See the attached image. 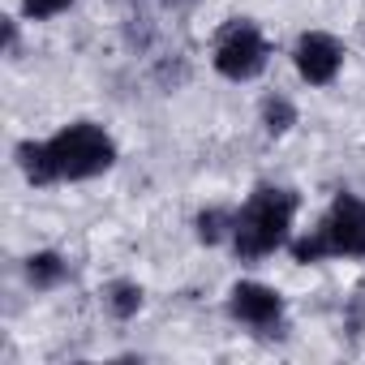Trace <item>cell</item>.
I'll use <instances>...</instances> for the list:
<instances>
[{
    "label": "cell",
    "mask_w": 365,
    "mask_h": 365,
    "mask_svg": "<svg viewBox=\"0 0 365 365\" xmlns=\"http://www.w3.org/2000/svg\"><path fill=\"white\" fill-rule=\"evenodd\" d=\"M297 207H301V198L292 190L258 185L250 194V202L232 220V250H237V258L258 262V258L275 254L279 245H288V228L297 220Z\"/></svg>",
    "instance_id": "1"
},
{
    "label": "cell",
    "mask_w": 365,
    "mask_h": 365,
    "mask_svg": "<svg viewBox=\"0 0 365 365\" xmlns=\"http://www.w3.org/2000/svg\"><path fill=\"white\" fill-rule=\"evenodd\" d=\"M297 262H322V258H365V202L356 194H335L322 224L292 241Z\"/></svg>",
    "instance_id": "2"
},
{
    "label": "cell",
    "mask_w": 365,
    "mask_h": 365,
    "mask_svg": "<svg viewBox=\"0 0 365 365\" xmlns=\"http://www.w3.org/2000/svg\"><path fill=\"white\" fill-rule=\"evenodd\" d=\"M48 159H52L56 180H91V176H99L116 163V142L99 125L78 120V125H65L48 142Z\"/></svg>",
    "instance_id": "3"
},
{
    "label": "cell",
    "mask_w": 365,
    "mask_h": 365,
    "mask_svg": "<svg viewBox=\"0 0 365 365\" xmlns=\"http://www.w3.org/2000/svg\"><path fill=\"white\" fill-rule=\"evenodd\" d=\"M267 56H271V48H267L262 31L250 18H232L220 31V43H215V69H220V78H228V82H254L267 69Z\"/></svg>",
    "instance_id": "4"
},
{
    "label": "cell",
    "mask_w": 365,
    "mask_h": 365,
    "mask_svg": "<svg viewBox=\"0 0 365 365\" xmlns=\"http://www.w3.org/2000/svg\"><path fill=\"white\" fill-rule=\"evenodd\" d=\"M292 61L309 86H327V82H335V73L344 65V43L327 31H305L292 48Z\"/></svg>",
    "instance_id": "5"
},
{
    "label": "cell",
    "mask_w": 365,
    "mask_h": 365,
    "mask_svg": "<svg viewBox=\"0 0 365 365\" xmlns=\"http://www.w3.org/2000/svg\"><path fill=\"white\" fill-rule=\"evenodd\" d=\"M228 309H232L237 322L267 331V327H275V322L284 318V297H279L275 288L258 284V279H241V284H232V292H228Z\"/></svg>",
    "instance_id": "6"
},
{
    "label": "cell",
    "mask_w": 365,
    "mask_h": 365,
    "mask_svg": "<svg viewBox=\"0 0 365 365\" xmlns=\"http://www.w3.org/2000/svg\"><path fill=\"white\" fill-rule=\"evenodd\" d=\"M65 275H69V267H65V258H61V254H52V250H43V254H31V258H26V279H31L35 288H56Z\"/></svg>",
    "instance_id": "7"
},
{
    "label": "cell",
    "mask_w": 365,
    "mask_h": 365,
    "mask_svg": "<svg viewBox=\"0 0 365 365\" xmlns=\"http://www.w3.org/2000/svg\"><path fill=\"white\" fill-rule=\"evenodd\" d=\"M18 163L26 172L31 185H52V159H48V142H22L18 146Z\"/></svg>",
    "instance_id": "8"
},
{
    "label": "cell",
    "mask_w": 365,
    "mask_h": 365,
    "mask_svg": "<svg viewBox=\"0 0 365 365\" xmlns=\"http://www.w3.org/2000/svg\"><path fill=\"white\" fill-rule=\"evenodd\" d=\"M108 309H112V318H133L138 309H142V288L133 284V279H116L112 288H108Z\"/></svg>",
    "instance_id": "9"
},
{
    "label": "cell",
    "mask_w": 365,
    "mask_h": 365,
    "mask_svg": "<svg viewBox=\"0 0 365 365\" xmlns=\"http://www.w3.org/2000/svg\"><path fill=\"white\" fill-rule=\"evenodd\" d=\"M262 125H267L271 138H284V133L297 125V108H292L284 95H271V99L262 103Z\"/></svg>",
    "instance_id": "10"
},
{
    "label": "cell",
    "mask_w": 365,
    "mask_h": 365,
    "mask_svg": "<svg viewBox=\"0 0 365 365\" xmlns=\"http://www.w3.org/2000/svg\"><path fill=\"white\" fill-rule=\"evenodd\" d=\"M232 220H237V215H228L224 207L202 211V215H198V241H202V245H220L224 237L232 241Z\"/></svg>",
    "instance_id": "11"
},
{
    "label": "cell",
    "mask_w": 365,
    "mask_h": 365,
    "mask_svg": "<svg viewBox=\"0 0 365 365\" xmlns=\"http://www.w3.org/2000/svg\"><path fill=\"white\" fill-rule=\"evenodd\" d=\"M69 5H73V0H22V14H26V18H35V22H48V18L65 14Z\"/></svg>",
    "instance_id": "12"
},
{
    "label": "cell",
    "mask_w": 365,
    "mask_h": 365,
    "mask_svg": "<svg viewBox=\"0 0 365 365\" xmlns=\"http://www.w3.org/2000/svg\"><path fill=\"white\" fill-rule=\"evenodd\" d=\"M5 48H9V52L18 48V22H5Z\"/></svg>",
    "instance_id": "13"
},
{
    "label": "cell",
    "mask_w": 365,
    "mask_h": 365,
    "mask_svg": "<svg viewBox=\"0 0 365 365\" xmlns=\"http://www.w3.org/2000/svg\"><path fill=\"white\" fill-rule=\"evenodd\" d=\"M163 5H168V9H185V5H190V0H163Z\"/></svg>",
    "instance_id": "14"
}]
</instances>
